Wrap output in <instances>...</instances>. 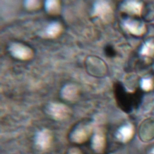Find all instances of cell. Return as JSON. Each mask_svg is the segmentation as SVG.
Segmentation results:
<instances>
[{"label": "cell", "instance_id": "cell-1", "mask_svg": "<svg viewBox=\"0 0 154 154\" xmlns=\"http://www.w3.org/2000/svg\"><path fill=\"white\" fill-rule=\"evenodd\" d=\"M93 14L102 20L108 22L112 18V10L110 4L105 1H98L94 3Z\"/></svg>", "mask_w": 154, "mask_h": 154}, {"label": "cell", "instance_id": "cell-2", "mask_svg": "<svg viewBox=\"0 0 154 154\" xmlns=\"http://www.w3.org/2000/svg\"><path fill=\"white\" fill-rule=\"evenodd\" d=\"M48 114L56 120L66 119L70 113V109L65 105L60 103H51L47 108Z\"/></svg>", "mask_w": 154, "mask_h": 154}, {"label": "cell", "instance_id": "cell-3", "mask_svg": "<svg viewBox=\"0 0 154 154\" xmlns=\"http://www.w3.org/2000/svg\"><path fill=\"white\" fill-rule=\"evenodd\" d=\"M9 50L14 58L22 60L30 59L33 55L32 51L29 47L22 43H14L11 44Z\"/></svg>", "mask_w": 154, "mask_h": 154}, {"label": "cell", "instance_id": "cell-4", "mask_svg": "<svg viewBox=\"0 0 154 154\" xmlns=\"http://www.w3.org/2000/svg\"><path fill=\"white\" fill-rule=\"evenodd\" d=\"M91 126L88 123H82L76 127L72 134V139L76 143L85 141L91 132Z\"/></svg>", "mask_w": 154, "mask_h": 154}, {"label": "cell", "instance_id": "cell-5", "mask_svg": "<svg viewBox=\"0 0 154 154\" xmlns=\"http://www.w3.org/2000/svg\"><path fill=\"white\" fill-rule=\"evenodd\" d=\"M123 25L131 33L136 35H141L146 31L145 25L138 20L129 19L124 21Z\"/></svg>", "mask_w": 154, "mask_h": 154}, {"label": "cell", "instance_id": "cell-6", "mask_svg": "<svg viewBox=\"0 0 154 154\" xmlns=\"http://www.w3.org/2000/svg\"><path fill=\"white\" fill-rule=\"evenodd\" d=\"M142 7V4L135 1H126L122 5V9L123 11L135 15H140L141 14Z\"/></svg>", "mask_w": 154, "mask_h": 154}, {"label": "cell", "instance_id": "cell-7", "mask_svg": "<svg viewBox=\"0 0 154 154\" xmlns=\"http://www.w3.org/2000/svg\"><path fill=\"white\" fill-rule=\"evenodd\" d=\"M61 96L66 100L69 101L75 100L78 96V89L73 84H67L61 90Z\"/></svg>", "mask_w": 154, "mask_h": 154}, {"label": "cell", "instance_id": "cell-8", "mask_svg": "<svg viewBox=\"0 0 154 154\" xmlns=\"http://www.w3.org/2000/svg\"><path fill=\"white\" fill-rule=\"evenodd\" d=\"M51 141V135L49 131L46 129H44L40 131L37 136V144L42 148H46L48 147Z\"/></svg>", "mask_w": 154, "mask_h": 154}, {"label": "cell", "instance_id": "cell-9", "mask_svg": "<svg viewBox=\"0 0 154 154\" xmlns=\"http://www.w3.org/2000/svg\"><path fill=\"white\" fill-rule=\"evenodd\" d=\"M61 29L62 27L60 23L57 22H54L48 25L45 30V33L48 37H55L60 34Z\"/></svg>", "mask_w": 154, "mask_h": 154}, {"label": "cell", "instance_id": "cell-10", "mask_svg": "<svg viewBox=\"0 0 154 154\" xmlns=\"http://www.w3.org/2000/svg\"><path fill=\"white\" fill-rule=\"evenodd\" d=\"M133 134V128L131 125L122 126L117 132L118 138L122 141H126L130 139Z\"/></svg>", "mask_w": 154, "mask_h": 154}, {"label": "cell", "instance_id": "cell-11", "mask_svg": "<svg viewBox=\"0 0 154 154\" xmlns=\"http://www.w3.org/2000/svg\"><path fill=\"white\" fill-rule=\"evenodd\" d=\"M105 144V138L102 133H97L95 134L93 138L92 144L93 148L98 151L103 150Z\"/></svg>", "mask_w": 154, "mask_h": 154}, {"label": "cell", "instance_id": "cell-12", "mask_svg": "<svg viewBox=\"0 0 154 154\" xmlns=\"http://www.w3.org/2000/svg\"><path fill=\"white\" fill-rule=\"evenodd\" d=\"M59 1L55 0L47 1L45 2V8L47 12L51 14H57L60 11Z\"/></svg>", "mask_w": 154, "mask_h": 154}, {"label": "cell", "instance_id": "cell-13", "mask_svg": "<svg viewBox=\"0 0 154 154\" xmlns=\"http://www.w3.org/2000/svg\"><path fill=\"white\" fill-rule=\"evenodd\" d=\"M141 54L145 56H152L154 55V41L150 40L142 47Z\"/></svg>", "mask_w": 154, "mask_h": 154}, {"label": "cell", "instance_id": "cell-14", "mask_svg": "<svg viewBox=\"0 0 154 154\" xmlns=\"http://www.w3.org/2000/svg\"><path fill=\"white\" fill-rule=\"evenodd\" d=\"M141 88L145 91H149L152 88L153 82L150 78H144L141 82Z\"/></svg>", "mask_w": 154, "mask_h": 154}, {"label": "cell", "instance_id": "cell-15", "mask_svg": "<svg viewBox=\"0 0 154 154\" xmlns=\"http://www.w3.org/2000/svg\"><path fill=\"white\" fill-rule=\"evenodd\" d=\"M25 6L28 10H35L40 6V2L38 1H25Z\"/></svg>", "mask_w": 154, "mask_h": 154}, {"label": "cell", "instance_id": "cell-16", "mask_svg": "<svg viewBox=\"0 0 154 154\" xmlns=\"http://www.w3.org/2000/svg\"><path fill=\"white\" fill-rule=\"evenodd\" d=\"M70 154H80L79 151L77 150H72V152L70 153Z\"/></svg>", "mask_w": 154, "mask_h": 154}, {"label": "cell", "instance_id": "cell-17", "mask_svg": "<svg viewBox=\"0 0 154 154\" xmlns=\"http://www.w3.org/2000/svg\"><path fill=\"white\" fill-rule=\"evenodd\" d=\"M151 154H154V150L152 151V153Z\"/></svg>", "mask_w": 154, "mask_h": 154}]
</instances>
